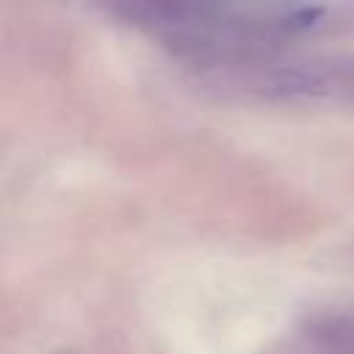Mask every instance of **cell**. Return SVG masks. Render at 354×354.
I'll use <instances>...</instances> for the list:
<instances>
[]
</instances>
